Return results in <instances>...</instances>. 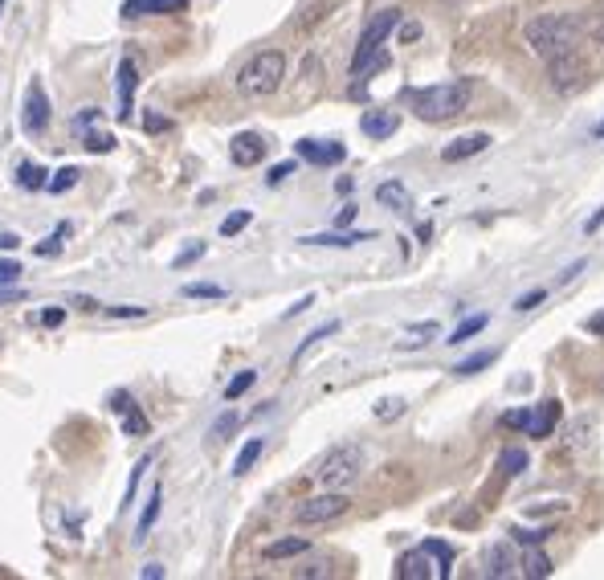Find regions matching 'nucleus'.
I'll use <instances>...</instances> for the list:
<instances>
[{
  "mask_svg": "<svg viewBox=\"0 0 604 580\" xmlns=\"http://www.w3.org/2000/svg\"><path fill=\"white\" fill-rule=\"evenodd\" d=\"M588 33L584 17H572V13H547V17H531L523 25V41L531 54L539 58H555L576 49L580 37Z\"/></svg>",
  "mask_w": 604,
  "mask_h": 580,
  "instance_id": "nucleus-1",
  "label": "nucleus"
},
{
  "mask_svg": "<svg viewBox=\"0 0 604 580\" xmlns=\"http://www.w3.org/2000/svg\"><path fill=\"white\" fill-rule=\"evenodd\" d=\"M470 94H474V78H449V82H437V86L409 90V103H413V115L425 119V123H453L457 115H466Z\"/></svg>",
  "mask_w": 604,
  "mask_h": 580,
  "instance_id": "nucleus-2",
  "label": "nucleus"
},
{
  "mask_svg": "<svg viewBox=\"0 0 604 580\" xmlns=\"http://www.w3.org/2000/svg\"><path fill=\"white\" fill-rule=\"evenodd\" d=\"M396 25H400V9H380L372 21H368L364 33H360L356 58H351V78H364V74L384 70V66H388V54H384L380 45Z\"/></svg>",
  "mask_w": 604,
  "mask_h": 580,
  "instance_id": "nucleus-3",
  "label": "nucleus"
},
{
  "mask_svg": "<svg viewBox=\"0 0 604 580\" xmlns=\"http://www.w3.org/2000/svg\"><path fill=\"white\" fill-rule=\"evenodd\" d=\"M282 78H286V54L282 49H262V54H253L241 66L237 90L245 99H266V94H274L282 86Z\"/></svg>",
  "mask_w": 604,
  "mask_h": 580,
  "instance_id": "nucleus-4",
  "label": "nucleus"
},
{
  "mask_svg": "<svg viewBox=\"0 0 604 580\" xmlns=\"http://www.w3.org/2000/svg\"><path fill=\"white\" fill-rule=\"evenodd\" d=\"M364 462H368V454H364V446H335L327 458L319 462V470H315V478L327 486V491H343V486H351V482L364 474Z\"/></svg>",
  "mask_w": 604,
  "mask_h": 580,
  "instance_id": "nucleus-5",
  "label": "nucleus"
},
{
  "mask_svg": "<svg viewBox=\"0 0 604 580\" xmlns=\"http://www.w3.org/2000/svg\"><path fill=\"white\" fill-rule=\"evenodd\" d=\"M347 507H351V499H347L343 491H327V495H315V499H302L298 507H294V523H302V527H315V523H331V519L347 515Z\"/></svg>",
  "mask_w": 604,
  "mask_h": 580,
  "instance_id": "nucleus-6",
  "label": "nucleus"
},
{
  "mask_svg": "<svg viewBox=\"0 0 604 580\" xmlns=\"http://www.w3.org/2000/svg\"><path fill=\"white\" fill-rule=\"evenodd\" d=\"M547 78H551V90H560V94H572V90L584 86L588 66H584V58H580L576 49H568V54L547 58Z\"/></svg>",
  "mask_w": 604,
  "mask_h": 580,
  "instance_id": "nucleus-7",
  "label": "nucleus"
},
{
  "mask_svg": "<svg viewBox=\"0 0 604 580\" xmlns=\"http://www.w3.org/2000/svg\"><path fill=\"white\" fill-rule=\"evenodd\" d=\"M21 127H25V135H41L45 127H49V99H45V86L41 82H29L25 90V111H21Z\"/></svg>",
  "mask_w": 604,
  "mask_h": 580,
  "instance_id": "nucleus-8",
  "label": "nucleus"
},
{
  "mask_svg": "<svg viewBox=\"0 0 604 580\" xmlns=\"http://www.w3.org/2000/svg\"><path fill=\"white\" fill-rule=\"evenodd\" d=\"M294 152H298L306 164H319V168H331V164L347 160V147L343 143H331V139H298L294 143Z\"/></svg>",
  "mask_w": 604,
  "mask_h": 580,
  "instance_id": "nucleus-9",
  "label": "nucleus"
},
{
  "mask_svg": "<svg viewBox=\"0 0 604 580\" xmlns=\"http://www.w3.org/2000/svg\"><path fill=\"white\" fill-rule=\"evenodd\" d=\"M229 156L237 168H253V164H262V156H266V139H262L258 131H241V135H233Z\"/></svg>",
  "mask_w": 604,
  "mask_h": 580,
  "instance_id": "nucleus-10",
  "label": "nucleus"
},
{
  "mask_svg": "<svg viewBox=\"0 0 604 580\" xmlns=\"http://www.w3.org/2000/svg\"><path fill=\"white\" fill-rule=\"evenodd\" d=\"M486 147H490V135L486 131H470V135H457L453 143H445L441 160L445 164H462V160H470V156H482Z\"/></svg>",
  "mask_w": 604,
  "mask_h": 580,
  "instance_id": "nucleus-11",
  "label": "nucleus"
},
{
  "mask_svg": "<svg viewBox=\"0 0 604 580\" xmlns=\"http://www.w3.org/2000/svg\"><path fill=\"white\" fill-rule=\"evenodd\" d=\"M135 86H139V66H135L131 58H123V62H119V123H131Z\"/></svg>",
  "mask_w": 604,
  "mask_h": 580,
  "instance_id": "nucleus-12",
  "label": "nucleus"
},
{
  "mask_svg": "<svg viewBox=\"0 0 604 580\" xmlns=\"http://www.w3.org/2000/svg\"><path fill=\"white\" fill-rule=\"evenodd\" d=\"M188 0H123V17H168V13H184Z\"/></svg>",
  "mask_w": 604,
  "mask_h": 580,
  "instance_id": "nucleus-13",
  "label": "nucleus"
},
{
  "mask_svg": "<svg viewBox=\"0 0 604 580\" xmlns=\"http://www.w3.org/2000/svg\"><path fill=\"white\" fill-rule=\"evenodd\" d=\"M482 576H486V580L515 576V556H511L507 544H490L486 548V556H482Z\"/></svg>",
  "mask_w": 604,
  "mask_h": 580,
  "instance_id": "nucleus-14",
  "label": "nucleus"
},
{
  "mask_svg": "<svg viewBox=\"0 0 604 580\" xmlns=\"http://www.w3.org/2000/svg\"><path fill=\"white\" fill-rule=\"evenodd\" d=\"M111 409L123 413V433H127V438H143V433L151 429L147 417H143V409H139V405H135L127 393H115V397H111Z\"/></svg>",
  "mask_w": 604,
  "mask_h": 580,
  "instance_id": "nucleus-15",
  "label": "nucleus"
},
{
  "mask_svg": "<svg viewBox=\"0 0 604 580\" xmlns=\"http://www.w3.org/2000/svg\"><path fill=\"white\" fill-rule=\"evenodd\" d=\"M555 421H560V401H543L539 409H527L523 433L527 438H547L551 429H555Z\"/></svg>",
  "mask_w": 604,
  "mask_h": 580,
  "instance_id": "nucleus-16",
  "label": "nucleus"
},
{
  "mask_svg": "<svg viewBox=\"0 0 604 580\" xmlns=\"http://www.w3.org/2000/svg\"><path fill=\"white\" fill-rule=\"evenodd\" d=\"M396 127H400V115H392V111H368L360 119V131L368 139H388V135H396Z\"/></svg>",
  "mask_w": 604,
  "mask_h": 580,
  "instance_id": "nucleus-17",
  "label": "nucleus"
},
{
  "mask_svg": "<svg viewBox=\"0 0 604 580\" xmlns=\"http://www.w3.org/2000/svg\"><path fill=\"white\" fill-rule=\"evenodd\" d=\"M396 576H400V580H433V576H437V568H429V560H425V548H417V552L400 556V564H396Z\"/></svg>",
  "mask_w": 604,
  "mask_h": 580,
  "instance_id": "nucleus-18",
  "label": "nucleus"
},
{
  "mask_svg": "<svg viewBox=\"0 0 604 580\" xmlns=\"http://www.w3.org/2000/svg\"><path fill=\"white\" fill-rule=\"evenodd\" d=\"M592 433H596V413H580V417L568 425V438L564 442H568L572 450H588L592 446Z\"/></svg>",
  "mask_w": 604,
  "mask_h": 580,
  "instance_id": "nucleus-19",
  "label": "nucleus"
},
{
  "mask_svg": "<svg viewBox=\"0 0 604 580\" xmlns=\"http://www.w3.org/2000/svg\"><path fill=\"white\" fill-rule=\"evenodd\" d=\"M376 201H380V205H388V209H396V213H409V205H413L409 188L400 184V180H388V184L376 188Z\"/></svg>",
  "mask_w": 604,
  "mask_h": 580,
  "instance_id": "nucleus-20",
  "label": "nucleus"
},
{
  "mask_svg": "<svg viewBox=\"0 0 604 580\" xmlns=\"http://www.w3.org/2000/svg\"><path fill=\"white\" fill-rule=\"evenodd\" d=\"M372 233H315V237H302L306 245H335V250H347V245H360Z\"/></svg>",
  "mask_w": 604,
  "mask_h": 580,
  "instance_id": "nucleus-21",
  "label": "nucleus"
},
{
  "mask_svg": "<svg viewBox=\"0 0 604 580\" xmlns=\"http://www.w3.org/2000/svg\"><path fill=\"white\" fill-rule=\"evenodd\" d=\"M45 176H49V172H45L41 164H21V168H17V184L25 188V192H41V188H49V180H45Z\"/></svg>",
  "mask_w": 604,
  "mask_h": 580,
  "instance_id": "nucleus-22",
  "label": "nucleus"
},
{
  "mask_svg": "<svg viewBox=\"0 0 604 580\" xmlns=\"http://www.w3.org/2000/svg\"><path fill=\"white\" fill-rule=\"evenodd\" d=\"M262 450H266V442H262V438H249L245 450L237 454V462H233V474H237V478H245V474L253 470V462L262 458Z\"/></svg>",
  "mask_w": 604,
  "mask_h": 580,
  "instance_id": "nucleus-23",
  "label": "nucleus"
},
{
  "mask_svg": "<svg viewBox=\"0 0 604 580\" xmlns=\"http://www.w3.org/2000/svg\"><path fill=\"white\" fill-rule=\"evenodd\" d=\"M486 323H490V315H470V319H462L457 327H453V335H449L445 344H466V340H474V335H478Z\"/></svg>",
  "mask_w": 604,
  "mask_h": 580,
  "instance_id": "nucleus-24",
  "label": "nucleus"
},
{
  "mask_svg": "<svg viewBox=\"0 0 604 580\" xmlns=\"http://www.w3.org/2000/svg\"><path fill=\"white\" fill-rule=\"evenodd\" d=\"M306 548H311V540H278V544H270L262 556H266V560H286V556H302Z\"/></svg>",
  "mask_w": 604,
  "mask_h": 580,
  "instance_id": "nucleus-25",
  "label": "nucleus"
},
{
  "mask_svg": "<svg viewBox=\"0 0 604 580\" xmlns=\"http://www.w3.org/2000/svg\"><path fill=\"white\" fill-rule=\"evenodd\" d=\"M425 556H433L437 560V576H449V564H453V548L449 544H441V540H425Z\"/></svg>",
  "mask_w": 604,
  "mask_h": 580,
  "instance_id": "nucleus-26",
  "label": "nucleus"
},
{
  "mask_svg": "<svg viewBox=\"0 0 604 580\" xmlns=\"http://www.w3.org/2000/svg\"><path fill=\"white\" fill-rule=\"evenodd\" d=\"M523 576H527V580H543V576H551V560H547L543 552H535V548H531V552L523 556Z\"/></svg>",
  "mask_w": 604,
  "mask_h": 580,
  "instance_id": "nucleus-27",
  "label": "nucleus"
},
{
  "mask_svg": "<svg viewBox=\"0 0 604 580\" xmlns=\"http://www.w3.org/2000/svg\"><path fill=\"white\" fill-rule=\"evenodd\" d=\"M160 503H164V486H155V491H151V499H147V511H143V519H139V536H135V540L147 536L151 523L160 519Z\"/></svg>",
  "mask_w": 604,
  "mask_h": 580,
  "instance_id": "nucleus-28",
  "label": "nucleus"
},
{
  "mask_svg": "<svg viewBox=\"0 0 604 580\" xmlns=\"http://www.w3.org/2000/svg\"><path fill=\"white\" fill-rule=\"evenodd\" d=\"M335 331H339V323H335V319H331V323H323V327H315L311 335H306V340L298 344V352H294V364H298V360L306 356V352H311V348H315V344H319V340H327V335H335Z\"/></svg>",
  "mask_w": 604,
  "mask_h": 580,
  "instance_id": "nucleus-29",
  "label": "nucleus"
},
{
  "mask_svg": "<svg viewBox=\"0 0 604 580\" xmlns=\"http://www.w3.org/2000/svg\"><path fill=\"white\" fill-rule=\"evenodd\" d=\"M253 380H258V372L253 368H245V372H237L229 380V388H225V401H237V397H245L249 388H253Z\"/></svg>",
  "mask_w": 604,
  "mask_h": 580,
  "instance_id": "nucleus-30",
  "label": "nucleus"
},
{
  "mask_svg": "<svg viewBox=\"0 0 604 580\" xmlns=\"http://www.w3.org/2000/svg\"><path fill=\"white\" fill-rule=\"evenodd\" d=\"M527 466H531V458H527V450H519V446H511V450H502V470L515 478V474H523Z\"/></svg>",
  "mask_w": 604,
  "mask_h": 580,
  "instance_id": "nucleus-31",
  "label": "nucleus"
},
{
  "mask_svg": "<svg viewBox=\"0 0 604 580\" xmlns=\"http://www.w3.org/2000/svg\"><path fill=\"white\" fill-rule=\"evenodd\" d=\"M494 352H478V356H470V360H462V364H457V368H453V372H457V376H474V372H482V368H490V364H494Z\"/></svg>",
  "mask_w": 604,
  "mask_h": 580,
  "instance_id": "nucleus-32",
  "label": "nucleus"
},
{
  "mask_svg": "<svg viewBox=\"0 0 604 580\" xmlns=\"http://www.w3.org/2000/svg\"><path fill=\"white\" fill-rule=\"evenodd\" d=\"M184 299H225V286H213V282H188L180 290Z\"/></svg>",
  "mask_w": 604,
  "mask_h": 580,
  "instance_id": "nucleus-33",
  "label": "nucleus"
},
{
  "mask_svg": "<svg viewBox=\"0 0 604 580\" xmlns=\"http://www.w3.org/2000/svg\"><path fill=\"white\" fill-rule=\"evenodd\" d=\"M82 139H86V143H82V147H86V152H115V135H107V131H86V135H82Z\"/></svg>",
  "mask_w": 604,
  "mask_h": 580,
  "instance_id": "nucleus-34",
  "label": "nucleus"
},
{
  "mask_svg": "<svg viewBox=\"0 0 604 580\" xmlns=\"http://www.w3.org/2000/svg\"><path fill=\"white\" fill-rule=\"evenodd\" d=\"M78 176H82L78 168H62V172H54V180H49V192H66V188H74V184H78Z\"/></svg>",
  "mask_w": 604,
  "mask_h": 580,
  "instance_id": "nucleus-35",
  "label": "nucleus"
},
{
  "mask_svg": "<svg viewBox=\"0 0 604 580\" xmlns=\"http://www.w3.org/2000/svg\"><path fill=\"white\" fill-rule=\"evenodd\" d=\"M245 225H249V213L241 209V213H233V217H225V221H221V237H233V233H241Z\"/></svg>",
  "mask_w": 604,
  "mask_h": 580,
  "instance_id": "nucleus-36",
  "label": "nucleus"
},
{
  "mask_svg": "<svg viewBox=\"0 0 604 580\" xmlns=\"http://www.w3.org/2000/svg\"><path fill=\"white\" fill-rule=\"evenodd\" d=\"M584 25H588V37L604 45V4H600V9H592V17H588Z\"/></svg>",
  "mask_w": 604,
  "mask_h": 580,
  "instance_id": "nucleus-37",
  "label": "nucleus"
},
{
  "mask_svg": "<svg viewBox=\"0 0 604 580\" xmlns=\"http://www.w3.org/2000/svg\"><path fill=\"white\" fill-rule=\"evenodd\" d=\"M400 413H404V401H400V397H388V401H380L376 417H380V421H392V417H400Z\"/></svg>",
  "mask_w": 604,
  "mask_h": 580,
  "instance_id": "nucleus-38",
  "label": "nucleus"
},
{
  "mask_svg": "<svg viewBox=\"0 0 604 580\" xmlns=\"http://www.w3.org/2000/svg\"><path fill=\"white\" fill-rule=\"evenodd\" d=\"M543 299H547V290H543V286H535V290H527V295L515 303V311H535V307H539Z\"/></svg>",
  "mask_w": 604,
  "mask_h": 580,
  "instance_id": "nucleus-39",
  "label": "nucleus"
},
{
  "mask_svg": "<svg viewBox=\"0 0 604 580\" xmlns=\"http://www.w3.org/2000/svg\"><path fill=\"white\" fill-rule=\"evenodd\" d=\"M233 429H237V413H221V417H217V425H213V438L221 442L225 433H233Z\"/></svg>",
  "mask_w": 604,
  "mask_h": 580,
  "instance_id": "nucleus-40",
  "label": "nucleus"
},
{
  "mask_svg": "<svg viewBox=\"0 0 604 580\" xmlns=\"http://www.w3.org/2000/svg\"><path fill=\"white\" fill-rule=\"evenodd\" d=\"M115 319H143L147 315V307H107Z\"/></svg>",
  "mask_w": 604,
  "mask_h": 580,
  "instance_id": "nucleus-41",
  "label": "nucleus"
},
{
  "mask_svg": "<svg viewBox=\"0 0 604 580\" xmlns=\"http://www.w3.org/2000/svg\"><path fill=\"white\" fill-rule=\"evenodd\" d=\"M200 254H205V245H188V250H184V254H180V258H176V270L192 266V262H196V258H200Z\"/></svg>",
  "mask_w": 604,
  "mask_h": 580,
  "instance_id": "nucleus-42",
  "label": "nucleus"
},
{
  "mask_svg": "<svg viewBox=\"0 0 604 580\" xmlns=\"http://www.w3.org/2000/svg\"><path fill=\"white\" fill-rule=\"evenodd\" d=\"M290 172H294V164H290V160H286V164H274V168H270V176H266V180H270V184H282V180L290 176Z\"/></svg>",
  "mask_w": 604,
  "mask_h": 580,
  "instance_id": "nucleus-43",
  "label": "nucleus"
},
{
  "mask_svg": "<svg viewBox=\"0 0 604 580\" xmlns=\"http://www.w3.org/2000/svg\"><path fill=\"white\" fill-rule=\"evenodd\" d=\"M519 540H523V544H543V540L551 536V527H539V531H515Z\"/></svg>",
  "mask_w": 604,
  "mask_h": 580,
  "instance_id": "nucleus-44",
  "label": "nucleus"
},
{
  "mask_svg": "<svg viewBox=\"0 0 604 580\" xmlns=\"http://www.w3.org/2000/svg\"><path fill=\"white\" fill-rule=\"evenodd\" d=\"M62 319H66L62 307H49V311H41V323H45V327H58Z\"/></svg>",
  "mask_w": 604,
  "mask_h": 580,
  "instance_id": "nucleus-45",
  "label": "nucleus"
},
{
  "mask_svg": "<svg viewBox=\"0 0 604 580\" xmlns=\"http://www.w3.org/2000/svg\"><path fill=\"white\" fill-rule=\"evenodd\" d=\"M17 274H21V266H17V262H9V258L0 262V282H13Z\"/></svg>",
  "mask_w": 604,
  "mask_h": 580,
  "instance_id": "nucleus-46",
  "label": "nucleus"
},
{
  "mask_svg": "<svg viewBox=\"0 0 604 580\" xmlns=\"http://www.w3.org/2000/svg\"><path fill=\"white\" fill-rule=\"evenodd\" d=\"M502 425H511V429H523V425H527V409H515V413H507V417H502Z\"/></svg>",
  "mask_w": 604,
  "mask_h": 580,
  "instance_id": "nucleus-47",
  "label": "nucleus"
},
{
  "mask_svg": "<svg viewBox=\"0 0 604 580\" xmlns=\"http://www.w3.org/2000/svg\"><path fill=\"white\" fill-rule=\"evenodd\" d=\"M143 127H147V131H168V119H164V115H147V119H143Z\"/></svg>",
  "mask_w": 604,
  "mask_h": 580,
  "instance_id": "nucleus-48",
  "label": "nucleus"
},
{
  "mask_svg": "<svg viewBox=\"0 0 604 580\" xmlns=\"http://www.w3.org/2000/svg\"><path fill=\"white\" fill-rule=\"evenodd\" d=\"M306 307H315V295H302L298 303H294L290 311H286V319H294V315H302V311H306Z\"/></svg>",
  "mask_w": 604,
  "mask_h": 580,
  "instance_id": "nucleus-49",
  "label": "nucleus"
},
{
  "mask_svg": "<svg viewBox=\"0 0 604 580\" xmlns=\"http://www.w3.org/2000/svg\"><path fill=\"white\" fill-rule=\"evenodd\" d=\"M417 37H421V25H417V21H413V25H400V41H404V45L417 41Z\"/></svg>",
  "mask_w": 604,
  "mask_h": 580,
  "instance_id": "nucleus-50",
  "label": "nucleus"
},
{
  "mask_svg": "<svg viewBox=\"0 0 604 580\" xmlns=\"http://www.w3.org/2000/svg\"><path fill=\"white\" fill-rule=\"evenodd\" d=\"M433 331H437V323H421V327H413L409 335H433ZM409 344H413V348H417L421 340H409ZM409 344H404V348H409Z\"/></svg>",
  "mask_w": 604,
  "mask_h": 580,
  "instance_id": "nucleus-51",
  "label": "nucleus"
},
{
  "mask_svg": "<svg viewBox=\"0 0 604 580\" xmlns=\"http://www.w3.org/2000/svg\"><path fill=\"white\" fill-rule=\"evenodd\" d=\"M139 576H143V580H160V576H164V564H143Z\"/></svg>",
  "mask_w": 604,
  "mask_h": 580,
  "instance_id": "nucleus-52",
  "label": "nucleus"
},
{
  "mask_svg": "<svg viewBox=\"0 0 604 580\" xmlns=\"http://www.w3.org/2000/svg\"><path fill=\"white\" fill-rule=\"evenodd\" d=\"M588 331H592V335H604V311H596L592 319H588Z\"/></svg>",
  "mask_w": 604,
  "mask_h": 580,
  "instance_id": "nucleus-53",
  "label": "nucleus"
},
{
  "mask_svg": "<svg viewBox=\"0 0 604 580\" xmlns=\"http://www.w3.org/2000/svg\"><path fill=\"white\" fill-rule=\"evenodd\" d=\"M351 221H356V205H347L343 213L335 217V225H339V229H343V225H351Z\"/></svg>",
  "mask_w": 604,
  "mask_h": 580,
  "instance_id": "nucleus-54",
  "label": "nucleus"
},
{
  "mask_svg": "<svg viewBox=\"0 0 604 580\" xmlns=\"http://www.w3.org/2000/svg\"><path fill=\"white\" fill-rule=\"evenodd\" d=\"M17 245H21L17 233H0V250H17Z\"/></svg>",
  "mask_w": 604,
  "mask_h": 580,
  "instance_id": "nucleus-55",
  "label": "nucleus"
},
{
  "mask_svg": "<svg viewBox=\"0 0 604 580\" xmlns=\"http://www.w3.org/2000/svg\"><path fill=\"white\" fill-rule=\"evenodd\" d=\"M580 270H584V258H580V262H572V266H568V270H564V274H560V282H568V278H576Z\"/></svg>",
  "mask_w": 604,
  "mask_h": 580,
  "instance_id": "nucleus-56",
  "label": "nucleus"
},
{
  "mask_svg": "<svg viewBox=\"0 0 604 580\" xmlns=\"http://www.w3.org/2000/svg\"><path fill=\"white\" fill-rule=\"evenodd\" d=\"M600 225H604V209H600V213H592V217H588V225H584V229H588V233H596Z\"/></svg>",
  "mask_w": 604,
  "mask_h": 580,
  "instance_id": "nucleus-57",
  "label": "nucleus"
},
{
  "mask_svg": "<svg viewBox=\"0 0 604 580\" xmlns=\"http://www.w3.org/2000/svg\"><path fill=\"white\" fill-rule=\"evenodd\" d=\"M298 576H327V568H323V564L319 568H298Z\"/></svg>",
  "mask_w": 604,
  "mask_h": 580,
  "instance_id": "nucleus-58",
  "label": "nucleus"
},
{
  "mask_svg": "<svg viewBox=\"0 0 604 580\" xmlns=\"http://www.w3.org/2000/svg\"><path fill=\"white\" fill-rule=\"evenodd\" d=\"M592 135H596V139H604V119H600V123L592 127Z\"/></svg>",
  "mask_w": 604,
  "mask_h": 580,
  "instance_id": "nucleus-59",
  "label": "nucleus"
}]
</instances>
